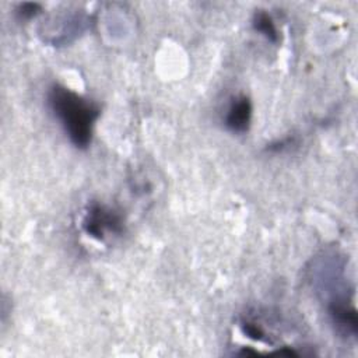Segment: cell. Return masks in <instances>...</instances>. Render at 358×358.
<instances>
[{
    "label": "cell",
    "instance_id": "1",
    "mask_svg": "<svg viewBox=\"0 0 358 358\" xmlns=\"http://www.w3.org/2000/svg\"><path fill=\"white\" fill-rule=\"evenodd\" d=\"M46 102L70 143L77 148H87L101 113L98 105L60 84H53L49 88Z\"/></svg>",
    "mask_w": 358,
    "mask_h": 358
},
{
    "label": "cell",
    "instance_id": "2",
    "mask_svg": "<svg viewBox=\"0 0 358 358\" xmlns=\"http://www.w3.org/2000/svg\"><path fill=\"white\" fill-rule=\"evenodd\" d=\"M81 225L84 232L96 241H105L110 235L123 232V220L120 214L99 203H92L88 207Z\"/></svg>",
    "mask_w": 358,
    "mask_h": 358
},
{
    "label": "cell",
    "instance_id": "3",
    "mask_svg": "<svg viewBox=\"0 0 358 358\" xmlns=\"http://www.w3.org/2000/svg\"><path fill=\"white\" fill-rule=\"evenodd\" d=\"M250 120H252V103L249 98L245 95L234 98L224 117L225 127L232 133H245L250 126Z\"/></svg>",
    "mask_w": 358,
    "mask_h": 358
},
{
    "label": "cell",
    "instance_id": "4",
    "mask_svg": "<svg viewBox=\"0 0 358 358\" xmlns=\"http://www.w3.org/2000/svg\"><path fill=\"white\" fill-rule=\"evenodd\" d=\"M252 25H253V29L256 32H259L260 35H263L267 41H270L271 43H278L280 34H278V29L273 21V18L270 17V14H267L266 11H262V10L255 13Z\"/></svg>",
    "mask_w": 358,
    "mask_h": 358
},
{
    "label": "cell",
    "instance_id": "5",
    "mask_svg": "<svg viewBox=\"0 0 358 358\" xmlns=\"http://www.w3.org/2000/svg\"><path fill=\"white\" fill-rule=\"evenodd\" d=\"M242 331L252 340L256 341H270V338H267L266 331L260 327V324L253 323V322H243L242 323Z\"/></svg>",
    "mask_w": 358,
    "mask_h": 358
},
{
    "label": "cell",
    "instance_id": "6",
    "mask_svg": "<svg viewBox=\"0 0 358 358\" xmlns=\"http://www.w3.org/2000/svg\"><path fill=\"white\" fill-rule=\"evenodd\" d=\"M39 11H41V6L39 4H36V3H22V4H20V7L17 10V14L21 18H32Z\"/></svg>",
    "mask_w": 358,
    "mask_h": 358
}]
</instances>
